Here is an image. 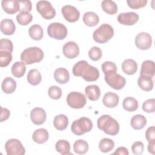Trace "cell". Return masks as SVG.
Returning a JSON list of instances; mask_svg holds the SVG:
<instances>
[{
  "instance_id": "6da1fadb",
  "label": "cell",
  "mask_w": 155,
  "mask_h": 155,
  "mask_svg": "<svg viewBox=\"0 0 155 155\" xmlns=\"http://www.w3.org/2000/svg\"><path fill=\"white\" fill-rule=\"evenodd\" d=\"M72 72L74 76L81 77L87 82L96 81L99 77L98 69L84 60L76 63L73 67Z\"/></svg>"
},
{
  "instance_id": "7a4b0ae2",
  "label": "cell",
  "mask_w": 155,
  "mask_h": 155,
  "mask_svg": "<svg viewBox=\"0 0 155 155\" xmlns=\"http://www.w3.org/2000/svg\"><path fill=\"white\" fill-rule=\"evenodd\" d=\"M97 126L105 134L111 136L117 134L120 128L117 121L109 114L100 116L97 120Z\"/></svg>"
},
{
  "instance_id": "3957f363",
  "label": "cell",
  "mask_w": 155,
  "mask_h": 155,
  "mask_svg": "<svg viewBox=\"0 0 155 155\" xmlns=\"http://www.w3.org/2000/svg\"><path fill=\"white\" fill-rule=\"evenodd\" d=\"M44 56L43 51L39 47H31L25 49L21 54V60L27 65L41 62Z\"/></svg>"
},
{
  "instance_id": "277c9868",
  "label": "cell",
  "mask_w": 155,
  "mask_h": 155,
  "mask_svg": "<svg viewBox=\"0 0 155 155\" xmlns=\"http://www.w3.org/2000/svg\"><path fill=\"white\" fill-rule=\"evenodd\" d=\"M114 36V29L111 25L104 23L96 29L93 34L94 41L99 44L107 42Z\"/></svg>"
},
{
  "instance_id": "5b68a950",
  "label": "cell",
  "mask_w": 155,
  "mask_h": 155,
  "mask_svg": "<svg viewBox=\"0 0 155 155\" xmlns=\"http://www.w3.org/2000/svg\"><path fill=\"white\" fill-rule=\"evenodd\" d=\"M92 128V121L86 117H81L74 120L71 126V131L78 136H81L87 132L90 131Z\"/></svg>"
},
{
  "instance_id": "8992f818",
  "label": "cell",
  "mask_w": 155,
  "mask_h": 155,
  "mask_svg": "<svg viewBox=\"0 0 155 155\" xmlns=\"http://www.w3.org/2000/svg\"><path fill=\"white\" fill-rule=\"evenodd\" d=\"M105 74L104 79L107 84L114 90L122 89L126 84V79L117 71H110Z\"/></svg>"
},
{
  "instance_id": "52a82bcc",
  "label": "cell",
  "mask_w": 155,
  "mask_h": 155,
  "mask_svg": "<svg viewBox=\"0 0 155 155\" xmlns=\"http://www.w3.org/2000/svg\"><path fill=\"white\" fill-rule=\"evenodd\" d=\"M67 28L62 23L53 22L47 27V33L50 38L62 40L67 36Z\"/></svg>"
},
{
  "instance_id": "ba28073f",
  "label": "cell",
  "mask_w": 155,
  "mask_h": 155,
  "mask_svg": "<svg viewBox=\"0 0 155 155\" xmlns=\"http://www.w3.org/2000/svg\"><path fill=\"white\" fill-rule=\"evenodd\" d=\"M66 100L69 107L74 109L82 108L87 103L85 95L77 91H72L68 93Z\"/></svg>"
},
{
  "instance_id": "9c48e42d",
  "label": "cell",
  "mask_w": 155,
  "mask_h": 155,
  "mask_svg": "<svg viewBox=\"0 0 155 155\" xmlns=\"http://www.w3.org/2000/svg\"><path fill=\"white\" fill-rule=\"evenodd\" d=\"M5 150L7 155H23L25 150L20 140L10 139L5 143Z\"/></svg>"
},
{
  "instance_id": "30bf717a",
  "label": "cell",
  "mask_w": 155,
  "mask_h": 155,
  "mask_svg": "<svg viewBox=\"0 0 155 155\" xmlns=\"http://www.w3.org/2000/svg\"><path fill=\"white\" fill-rule=\"evenodd\" d=\"M36 10L45 19H51L56 15V11L48 1H39L36 4Z\"/></svg>"
},
{
  "instance_id": "8fae6325",
  "label": "cell",
  "mask_w": 155,
  "mask_h": 155,
  "mask_svg": "<svg viewBox=\"0 0 155 155\" xmlns=\"http://www.w3.org/2000/svg\"><path fill=\"white\" fill-rule=\"evenodd\" d=\"M134 43L139 49L148 50L152 45V37L148 33L140 32L136 36Z\"/></svg>"
},
{
  "instance_id": "7c38bea8",
  "label": "cell",
  "mask_w": 155,
  "mask_h": 155,
  "mask_svg": "<svg viewBox=\"0 0 155 155\" xmlns=\"http://www.w3.org/2000/svg\"><path fill=\"white\" fill-rule=\"evenodd\" d=\"M61 12L65 19L69 22H75L80 17V12L75 7L65 5L61 8Z\"/></svg>"
},
{
  "instance_id": "4fadbf2b",
  "label": "cell",
  "mask_w": 155,
  "mask_h": 155,
  "mask_svg": "<svg viewBox=\"0 0 155 155\" xmlns=\"http://www.w3.org/2000/svg\"><path fill=\"white\" fill-rule=\"evenodd\" d=\"M117 21L125 25H133L135 24L139 19V16L137 13L130 12H125L120 13L117 16Z\"/></svg>"
},
{
  "instance_id": "5bb4252c",
  "label": "cell",
  "mask_w": 155,
  "mask_h": 155,
  "mask_svg": "<svg viewBox=\"0 0 155 155\" xmlns=\"http://www.w3.org/2000/svg\"><path fill=\"white\" fill-rule=\"evenodd\" d=\"M64 55L68 59H74L79 54V47L75 42L69 41L66 42L62 47Z\"/></svg>"
},
{
  "instance_id": "9a60e30c",
  "label": "cell",
  "mask_w": 155,
  "mask_h": 155,
  "mask_svg": "<svg viewBox=\"0 0 155 155\" xmlns=\"http://www.w3.org/2000/svg\"><path fill=\"white\" fill-rule=\"evenodd\" d=\"M30 119L34 124L37 125H42L46 120V112L42 108H34L30 111Z\"/></svg>"
},
{
  "instance_id": "2e32d148",
  "label": "cell",
  "mask_w": 155,
  "mask_h": 155,
  "mask_svg": "<svg viewBox=\"0 0 155 155\" xmlns=\"http://www.w3.org/2000/svg\"><path fill=\"white\" fill-rule=\"evenodd\" d=\"M119 97L115 93L111 91L106 93L103 97L102 102L104 105L108 108H114L119 104Z\"/></svg>"
},
{
  "instance_id": "e0dca14e",
  "label": "cell",
  "mask_w": 155,
  "mask_h": 155,
  "mask_svg": "<svg viewBox=\"0 0 155 155\" xmlns=\"http://www.w3.org/2000/svg\"><path fill=\"white\" fill-rule=\"evenodd\" d=\"M1 6L4 11L10 15L17 13L19 9L18 0H2Z\"/></svg>"
},
{
  "instance_id": "ac0fdd59",
  "label": "cell",
  "mask_w": 155,
  "mask_h": 155,
  "mask_svg": "<svg viewBox=\"0 0 155 155\" xmlns=\"http://www.w3.org/2000/svg\"><path fill=\"white\" fill-rule=\"evenodd\" d=\"M137 84L139 88L145 91L152 90L154 87L153 78L147 75H140L137 80Z\"/></svg>"
},
{
  "instance_id": "d6986e66",
  "label": "cell",
  "mask_w": 155,
  "mask_h": 155,
  "mask_svg": "<svg viewBox=\"0 0 155 155\" xmlns=\"http://www.w3.org/2000/svg\"><path fill=\"white\" fill-rule=\"evenodd\" d=\"M0 28L1 32L5 35H12L16 30L13 21L11 19H4L1 21Z\"/></svg>"
},
{
  "instance_id": "ffe728a7",
  "label": "cell",
  "mask_w": 155,
  "mask_h": 155,
  "mask_svg": "<svg viewBox=\"0 0 155 155\" xmlns=\"http://www.w3.org/2000/svg\"><path fill=\"white\" fill-rule=\"evenodd\" d=\"M54 78L57 82L65 84L69 81L70 74L66 68L60 67L55 70L54 72Z\"/></svg>"
},
{
  "instance_id": "44dd1931",
  "label": "cell",
  "mask_w": 155,
  "mask_h": 155,
  "mask_svg": "<svg viewBox=\"0 0 155 155\" xmlns=\"http://www.w3.org/2000/svg\"><path fill=\"white\" fill-rule=\"evenodd\" d=\"M49 137V133L45 128L36 130L32 134V139L37 143L42 144L46 142Z\"/></svg>"
},
{
  "instance_id": "7402d4cb",
  "label": "cell",
  "mask_w": 155,
  "mask_h": 155,
  "mask_svg": "<svg viewBox=\"0 0 155 155\" xmlns=\"http://www.w3.org/2000/svg\"><path fill=\"white\" fill-rule=\"evenodd\" d=\"M122 70L124 73L128 75H133L137 70V64L133 59H125L122 63Z\"/></svg>"
},
{
  "instance_id": "603a6c76",
  "label": "cell",
  "mask_w": 155,
  "mask_h": 155,
  "mask_svg": "<svg viewBox=\"0 0 155 155\" xmlns=\"http://www.w3.org/2000/svg\"><path fill=\"white\" fill-rule=\"evenodd\" d=\"M85 93L88 99L91 101H95L99 99L101 90L96 85H89L85 87Z\"/></svg>"
},
{
  "instance_id": "cb8c5ba5",
  "label": "cell",
  "mask_w": 155,
  "mask_h": 155,
  "mask_svg": "<svg viewBox=\"0 0 155 155\" xmlns=\"http://www.w3.org/2000/svg\"><path fill=\"white\" fill-rule=\"evenodd\" d=\"M84 23L88 27H94L99 22V16L93 12H85L82 18Z\"/></svg>"
},
{
  "instance_id": "d4e9b609",
  "label": "cell",
  "mask_w": 155,
  "mask_h": 155,
  "mask_svg": "<svg viewBox=\"0 0 155 155\" xmlns=\"http://www.w3.org/2000/svg\"><path fill=\"white\" fill-rule=\"evenodd\" d=\"M2 90L6 94L13 93L16 88V81L11 77H6L1 84Z\"/></svg>"
},
{
  "instance_id": "484cf974",
  "label": "cell",
  "mask_w": 155,
  "mask_h": 155,
  "mask_svg": "<svg viewBox=\"0 0 155 155\" xmlns=\"http://www.w3.org/2000/svg\"><path fill=\"white\" fill-rule=\"evenodd\" d=\"M68 124V117L63 114L56 115L53 120V125L56 129L62 131L67 128Z\"/></svg>"
},
{
  "instance_id": "4316f807",
  "label": "cell",
  "mask_w": 155,
  "mask_h": 155,
  "mask_svg": "<svg viewBox=\"0 0 155 155\" xmlns=\"http://www.w3.org/2000/svg\"><path fill=\"white\" fill-rule=\"evenodd\" d=\"M140 75H147L153 77L154 75V62L151 60L143 61L141 65Z\"/></svg>"
},
{
  "instance_id": "83f0119b",
  "label": "cell",
  "mask_w": 155,
  "mask_h": 155,
  "mask_svg": "<svg viewBox=\"0 0 155 155\" xmlns=\"http://www.w3.org/2000/svg\"><path fill=\"white\" fill-rule=\"evenodd\" d=\"M131 126L134 130H141L147 124V119L146 117L142 114H136L131 119Z\"/></svg>"
},
{
  "instance_id": "f1b7e54d",
  "label": "cell",
  "mask_w": 155,
  "mask_h": 155,
  "mask_svg": "<svg viewBox=\"0 0 155 155\" xmlns=\"http://www.w3.org/2000/svg\"><path fill=\"white\" fill-rule=\"evenodd\" d=\"M28 34L32 39L35 41H40L43 38V28L39 24H34L29 28Z\"/></svg>"
},
{
  "instance_id": "f546056e",
  "label": "cell",
  "mask_w": 155,
  "mask_h": 155,
  "mask_svg": "<svg viewBox=\"0 0 155 155\" xmlns=\"http://www.w3.org/2000/svg\"><path fill=\"white\" fill-rule=\"evenodd\" d=\"M26 71L25 64L23 62L17 61L15 62L11 68V71L12 74L17 78H22Z\"/></svg>"
},
{
  "instance_id": "4dcf8cb0",
  "label": "cell",
  "mask_w": 155,
  "mask_h": 155,
  "mask_svg": "<svg viewBox=\"0 0 155 155\" xmlns=\"http://www.w3.org/2000/svg\"><path fill=\"white\" fill-rule=\"evenodd\" d=\"M28 82L31 85H37L41 82L42 76L37 69L30 70L27 76Z\"/></svg>"
},
{
  "instance_id": "1f68e13d",
  "label": "cell",
  "mask_w": 155,
  "mask_h": 155,
  "mask_svg": "<svg viewBox=\"0 0 155 155\" xmlns=\"http://www.w3.org/2000/svg\"><path fill=\"white\" fill-rule=\"evenodd\" d=\"M138 102L137 99L133 97H126L122 102V107L127 111L133 112L138 108Z\"/></svg>"
},
{
  "instance_id": "d6a6232c",
  "label": "cell",
  "mask_w": 155,
  "mask_h": 155,
  "mask_svg": "<svg viewBox=\"0 0 155 155\" xmlns=\"http://www.w3.org/2000/svg\"><path fill=\"white\" fill-rule=\"evenodd\" d=\"M56 150L62 155L71 154L70 153V144L69 142L64 139H60L55 144Z\"/></svg>"
},
{
  "instance_id": "836d02e7",
  "label": "cell",
  "mask_w": 155,
  "mask_h": 155,
  "mask_svg": "<svg viewBox=\"0 0 155 155\" xmlns=\"http://www.w3.org/2000/svg\"><path fill=\"white\" fill-rule=\"evenodd\" d=\"M102 10L108 15H114L117 12V5L113 1L104 0L101 2Z\"/></svg>"
},
{
  "instance_id": "e575fe53",
  "label": "cell",
  "mask_w": 155,
  "mask_h": 155,
  "mask_svg": "<svg viewBox=\"0 0 155 155\" xmlns=\"http://www.w3.org/2000/svg\"><path fill=\"white\" fill-rule=\"evenodd\" d=\"M88 143L83 139H78L73 144V150L78 154H85L88 151Z\"/></svg>"
},
{
  "instance_id": "d590c367",
  "label": "cell",
  "mask_w": 155,
  "mask_h": 155,
  "mask_svg": "<svg viewBox=\"0 0 155 155\" xmlns=\"http://www.w3.org/2000/svg\"><path fill=\"white\" fill-rule=\"evenodd\" d=\"M114 142L109 138L102 139L99 143V148L102 153H108L113 149Z\"/></svg>"
},
{
  "instance_id": "8d00e7d4",
  "label": "cell",
  "mask_w": 155,
  "mask_h": 155,
  "mask_svg": "<svg viewBox=\"0 0 155 155\" xmlns=\"http://www.w3.org/2000/svg\"><path fill=\"white\" fill-rule=\"evenodd\" d=\"M33 16L31 13L27 12H20L16 16V21L21 25H27L32 21Z\"/></svg>"
},
{
  "instance_id": "74e56055",
  "label": "cell",
  "mask_w": 155,
  "mask_h": 155,
  "mask_svg": "<svg viewBox=\"0 0 155 155\" xmlns=\"http://www.w3.org/2000/svg\"><path fill=\"white\" fill-rule=\"evenodd\" d=\"M12 61V53L5 50H0V67H5Z\"/></svg>"
},
{
  "instance_id": "f35d334b",
  "label": "cell",
  "mask_w": 155,
  "mask_h": 155,
  "mask_svg": "<svg viewBox=\"0 0 155 155\" xmlns=\"http://www.w3.org/2000/svg\"><path fill=\"white\" fill-rule=\"evenodd\" d=\"M88 56L90 59L93 61H99L102 56V50L99 47L94 46L90 49L88 51Z\"/></svg>"
},
{
  "instance_id": "ab89813d",
  "label": "cell",
  "mask_w": 155,
  "mask_h": 155,
  "mask_svg": "<svg viewBox=\"0 0 155 155\" xmlns=\"http://www.w3.org/2000/svg\"><path fill=\"white\" fill-rule=\"evenodd\" d=\"M62 91L61 88L56 85L51 86L48 90V94L49 97L54 100L59 99L62 96Z\"/></svg>"
},
{
  "instance_id": "60d3db41",
  "label": "cell",
  "mask_w": 155,
  "mask_h": 155,
  "mask_svg": "<svg viewBox=\"0 0 155 155\" xmlns=\"http://www.w3.org/2000/svg\"><path fill=\"white\" fill-rule=\"evenodd\" d=\"M142 110L146 113H154L155 111V99L152 98L144 101L142 104Z\"/></svg>"
},
{
  "instance_id": "b9f144b4",
  "label": "cell",
  "mask_w": 155,
  "mask_h": 155,
  "mask_svg": "<svg viewBox=\"0 0 155 155\" xmlns=\"http://www.w3.org/2000/svg\"><path fill=\"white\" fill-rule=\"evenodd\" d=\"M147 0H127V2L128 5L133 9H138L144 7L147 3Z\"/></svg>"
},
{
  "instance_id": "7bdbcfd3",
  "label": "cell",
  "mask_w": 155,
  "mask_h": 155,
  "mask_svg": "<svg viewBox=\"0 0 155 155\" xmlns=\"http://www.w3.org/2000/svg\"><path fill=\"white\" fill-rule=\"evenodd\" d=\"M13 50V42L6 38H2L0 40V50H5L12 53Z\"/></svg>"
},
{
  "instance_id": "ee69618b",
  "label": "cell",
  "mask_w": 155,
  "mask_h": 155,
  "mask_svg": "<svg viewBox=\"0 0 155 155\" xmlns=\"http://www.w3.org/2000/svg\"><path fill=\"white\" fill-rule=\"evenodd\" d=\"M19 11L29 12L32 9V4L30 1L28 0H18Z\"/></svg>"
},
{
  "instance_id": "f6af8a7d",
  "label": "cell",
  "mask_w": 155,
  "mask_h": 155,
  "mask_svg": "<svg viewBox=\"0 0 155 155\" xmlns=\"http://www.w3.org/2000/svg\"><path fill=\"white\" fill-rule=\"evenodd\" d=\"M104 74L110 71H117V67L115 63L111 61H105L101 65Z\"/></svg>"
},
{
  "instance_id": "bcb514c9",
  "label": "cell",
  "mask_w": 155,
  "mask_h": 155,
  "mask_svg": "<svg viewBox=\"0 0 155 155\" xmlns=\"http://www.w3.org/2000/svg\"><path fill=\"white\" fill-rule=\"evenodd\" d=\"M131 150L134 154H142L144 150V145L140 141H136L133 143L131 146Z\"/></svg>"
},
{
  "instance_id": "7dc6e473",
  "label": "cell",
  "mask_w": 155,
  "mask_h": 155,
  "mask_svg": "<svg viewBox=\"0 0 155 155\" xmlns=\"http://www.w3.org/2000/svg\"><path fill=\"white\" fill-rule=\"evenodd\" d=\"M145 137L148 142H155V127L154 126L150 127L145 132Z\"/></svg>"
},
{
  "instance_id": "c3c4849f",
  "label": "cell",
  "mask_w": 155,
  "mask_h": 155,
  "mask_svg": "<svg viewBox=\"0 0 155 155\" xmlns=\"http://www.w3.org/2000/svg\"><path fill=\"white\" fill-rule=\"evenodd\" d=\"M1 113L0 122H2L8 119V117L10 115V112L8 109H7L6 108H3L2 107H1Z\"/></svg>"
},
{
  "instance_id": "681fc988",
  "label": "cell",
  "mask_w": 155,
  "mask_h": 155,
  "mask_svg": "<svg viewBox=\"0 0 155 155\" xmlns=\"http://www.w3.org/2000/svg\"><path fill=\"white\" fill-rule=\"evenodd\" d=\"M113 154L119 155H128L129 152L127 148L124 147H119L116 150V151Z\"/></svg>"
},
{
  "instance_id": "f907efd6",
  "label": "cell",
  "mask_w": 155,
  "mask_h": 155,
  "mask_svg": "<svg viewBox=\"0 0 155 155\" xmlns=\"http://www.w3.org/2000/svg\"><path fill=\"white\" fill-rule=\"evenodd\" d=\"M148 151L149 153L153 154H155V142H148Z\"/></svg>"
}]
</instances>
